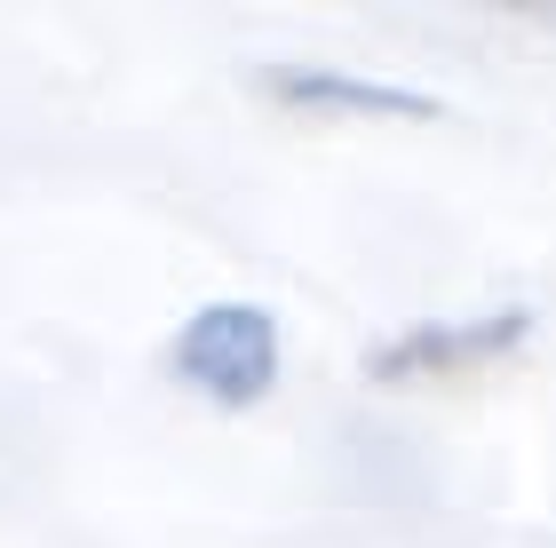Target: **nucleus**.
Segmentation results:
<instances>
[{"label": "nucleus", "mask_w": 556, "mask_h": 548, "mask_svg": "<svg viewBox=\"0 0 556 548\" xmlns=\"http://www.w3.org/2000/svg\"><path fill=\"white\" fill-rule=\"evenodd\" d=\"M167 373L207 406H263L278 390V318L263 303H207L167 342Z\"/></svg>", "instance_id": "f257e3e1"}, {"label": "nucleus", "mask_w": 556, "mask_h": 548, "mask_svg": "<svg viewBox=\"0 0 556 548\" xmlns=\"http://www.w3.org/2000/svg\"><path fill=\"white\" fill-rule=\"evenodd\" d=\"M255 88L287 112H318V119H438L445 104L421 88H390L366 72H334V64H263Z\"/></svg>", "instance_id": "7ed1b4c3"}, {"label": "nucleus", "mask_w": 556, "mask_h": 548, "mask_svg": "<svg viewBox=\"0 0 556 548\" xmlns=\"http://www.w3.org/2000/svg\"><path fill=\"white\" fill-rule=\"evenodd\" d=\"M533 342V310L501 303V310H469V318H421V327H397L366 351V382L406 390V382H453V373L501 366Z\"/></svg>", "instance_id": "f03ea898"}]
</instances>
